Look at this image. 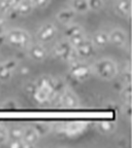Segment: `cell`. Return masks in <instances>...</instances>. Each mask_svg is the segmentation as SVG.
<instances>
[{
  "mask_svg": "<svg viewBox=\"0 0 132 148\" xmlns=\"http://www.w3.org/2000/svg\"><path fill=\"white\" fill-rule=\"evenodd\" d=\"M31 92L33 99L39 104H44L55 100L58 97L56 90V78L49 75L40 76L33 82Z\"/></svg>",
  "mask_w": 132,
  "mask_h": 148,
  "instance_id": "6da1fadb",
  "label": "cell"
},
{
  "mask_svg": "<svg viewBox=\"0 0 132 148\" xmlns=\"http://www.w3.org/2000/svg\"><path fill=\"white\" fill-rule=\"evenodd\" d=\"M92 74L104 80H111L118 75V65L114 60L103 58L91 65Z\"/></svg>",
  "mask_w": 132,
  "mask_h": 148,
  "instance_id": "7a4b0ae2",
  "label": "cell"
},
{
  "mask_svg": "<svg viewBox=\"0 0 132 148\" xmlns=\"http://www.w3.org/2000/svg\"><path fill=\"white\" fill-rule=\"evenodd\" d=\"M5 42L17 49H26L31 43V36L23 29H12L5 32Z\"/></svg>",
  "mask_w": 132,
  "mask_h": 148,
  "instance_id": "3957f363",
  "label": "cell"
},
{
  "mask_svg": "<svg viewBox=\"0 0 132 148\" xmlns=\"http://www.w3.org/2000/svg\"><path fill=\"white\" fill-rule=\"evenodd\" d=\"M53 56L56 59L63 61V62L70 63L74 60H77V55L75 49L66 40H61L53 47Z\"/></svg>",
  "mask_w": 132,
  "mask_h": 148,
  "instance_id": "277c9868",
  "label": "cell"
},
{
  "mask_svg": "<svg viewBox=\"0 0 132 148\" xmlns=\"http://www.w3.org/2000/svg\"><path fill=\"white\" fill-rule=\"evenodd\" d=\"M69 75L73 80L77 82L86 81L89 77L92 75V69L91 66L87 63L83 62L82 60L77 59L69 63Z\"/></svg>",
  "mask_w": 132,
  "mask_h": 148,
  "instance_id": "5b68a950",
  "label": "cell"
},
{
  "mask_svg": "<svg viewBox=\"0 0 132 148\" xmlns=\"http://www.w3.org/2000/svg\"><path fill=\"white\" fill-rule=\"evenodd\" d=\"M59 103L64 109L74 110V109L79 108V99L75 92L66 88L59 96Z\"/></svg>",
  "mask_w": 132,
  "mask_h": 148,
  "instance_id": "8992f818",
  "label": "cell"
},
{
  "mask_svg": "<svg viewBox=\"0 0 132 148\" xmlns=\"http://www.w3.org/2000/svg\"><path fill=\"white\" fill-rule=\"evenodd\" d=\"M19 63L15 59H9L0 63V82H7L14 76L17 71Z\"/></svg>",
  "mask_w": 132,
  "mask_h": 148,
  "instance_id": "52a82bcc",
  "label": "cell"
},
{
  "mask_svg": "<svg viewBox=\"0 0 132 148\" xmlns=\"http://www.w3.org/2000/svg\"><path fill=\"white\" fill-rule=\"evenodd\" d=\"M58 33L57 27L52 23H46L37 30L36 38L40 43H46L56 37Z\"/></svg>",
  "mask_w": 132,
  "mask_h": 148,
  "instance_id": "ba28073f",
  "label": "cell"
},
{
  "mask_svg": "<svg viewBox=\"0 0 132 148\" xmlns=\"http://www.w3.org/2000/svg\"><path fill=\"white\" fill-rule=\"evenodd\" d=\"M27 49V55L29 58L32 59L35 62H42L48 58V49L42 43H30L26 47Z\"/></svg>",
  "mask_w": 132,
  "mask_h": 148,
  "instance_id": "9c48e42d",
  "label": "cell"
},
{
  "mask_svg": "<svg viewBox=\"0 0 132 148\" xmlns=\"http://www.w3.org/2000/svg\"><path fill=\"white\" fill-rule=\"evenodd\" d=\"M95 49L96 47L93 45L92 41L90 39H88V38H86L77 47H75L77 58L79 60H86V59L91 58L95 53Z\"/></svg>",
  "mask_w": 132,
  "mask_h": 148,
  "instance_id": "30bf717a",
  "label": "cell"
},
{
  "mask_svg": "<svg viewBox=\"0 0 132 148\" xmlns=\"http://www.w3.org/2000/svg\"><path fill=\"white\" fill-rule=\"evenodd\" d=\"M109 41L118 47H124L128 42V35L122 29H114L109 33Z\"/></svg>",
  "mask_w": 132,
  "mask_h": 148,
  "instance_id": "8fae6325",
  "label": "cell"
},
{
  "mask_svg": "<svg viewBox=\"0 0 132 148\" xmlns=\"http://www.w3.org/2000/svg\"><path fill=\"white\" fill-rule=\"evenodd\" d=\"M86 127H87V123L85 121H72V123H68L65 125H63L61 131L66 136L73 137L82 134L86 130Z\"/></svg>",
  "mask_w": 132,
  "mask_h": 148,
  "instance_id": "7c38bea8",
  "label": "cell"
},
{
  "mask_svg": "<svg viewBox=\"0 0 132 148\" xmlns=\"http://www.w3.org/2000/svg\"><path fill=\"white\" fill-rule=\"evenodd\" d=\"M28 147H32V146L36 145L37 142L39 141L40 135L36 131L34 127H24V133H23V138Z\"/></svg>",
  "mask_w": 132,
  "mask_h": 148,
  "instance_id": "4fadbf2b",
  "label": "cell"
},
{
  "mask_svg": "<svg viewBox=\"0 0 132 148\" xmlns=\"http://www.w3.org/2000/svg\"><path fill=\"white\" fill-rule=\"evenodd\" d=\"M115 10L119 16L128 18L131 14V0H116Z\"/></svg>",
  "mask_w": 132,
  "mask_h": 148,
  "instance_id": "5bb4252c",
  "label": "cell"
},
{
  "mask_svg": "<svg viewBox=\"0 0 132 148\" xmlns=\"http://www.w3.org/2000/svg\"><path fill=\"white\" fill-rule=\"evenodd\" d=\"M90 40L95 47H104L109 43V33L105 31H97L92 35V38Z\"/></svg>",
  "mask_w": 132,
  "mask_h": 148,
  "instance_id": "9a60e30c",
  "label": "cell"
},
{
  "mask_svg": "<svg viewBox=\"0 0 132 148\" xmlns=\"http://www.w3.org/2000/svg\"><path fill=\"white\" fill-rule=\"evenodd\" d=\"M34 9L32 0H21L20 3L12 12H15L17 16H27Z\"/></svg>",
  "mask_w": 132,
  "mask_h": 148,
  "instance_id": "2e32d148",
  "label": "cell"
},
{
  "mask_svg": "<svg viewBox=\"0 0 132 148\" xmlns=\"http://www.w3.org/2000/svg\"><path fill=\"white\" fill-rule=\"evenodd\" d=\"M98 132L101 133L103 135H109L111 133H114L117 129V123L114 120H101V121H98L97 125H96Z\"/></svg>",
  "mask_w": 132,
  "mask_h": 148,
  "instance_id": "e0dca14e",
  "label": "cell"
},
{
  "mask_svg": "<svg viewBox=\"0 0 132 148\" xmlns=\"http://www.w3.org/2000/svg\"><path fill=\"white\" fill-rule=\"evenodd\" d=\"M74 16H75V12L72 10L71 8H65L61 9L58 14H56V18L60 23L64 24V25H68L73 21Z\"/></svg>",
  "mask_w": 132,
  "mask_h": 148,
  "instance_id": "ac0fdd59",
  "label": "cell"
},
{
  "mask_svg": "<svg viewBox=\"0 0 132 148\" xmlns=\"http://www.w3.org/2000/svg\"><path fill=\"white\" fill-rule=\"evenodd\" d=\"M83 34H85L84 29L79 25H77V24H68L67 27L65 28L64 30V35L67 40Z\"/></svg>",
  "mask_w": 132,
  "mask_h": 148,
  "instance_id": "d6986e66",
  "label": "cell"
},
{
  "mask_svg": "<svg viewBox=\"0 0 132 148\" xmlns=\"http://www.w3.org/2000/svg\"><path fill=\"white\" fill-rule=\"evenodd\" d=\"M71 9L75 14H85V12H89V6H88V1L87 0H71L70 3Z\"/></svg>",
  "mask_w": 132,
  "mask_h": 148,
  "instance_id": "ffe728a7",
  "label": "cell"
},
{
  "mask_svg": "<svg viewBox=\"0 0 132 148\" xmlns=\"http://www.w3.org/2000/svg\"><path fill=\"white\" fill-rule=\"evenodd\" d=\"M21 0H0V12L10 14Z\"/></svg>",
  "mask_w": 132,
  "mask_h": 148,
  "instance_id": "44dd1931",
  "label": "cell"
},
{
  "mask_svg": "<svg viewBox=\"0 0 132 148\" xmlns=\"http://www.w3.org/2000/svg\"><path fill=\"white\" fill-rule=\"evenodd\" d=\"M24 127H12L7 130V136L8 140H17V139L23 138ZM7 140V141H8Z\"/></svg>",
  "mask_w": 132,
  "mask_h": 148,
  "instance_id": "7402d4cb",
  "label": "cell"
},
{
  "mask_svg": "<svg viewBox=\"0 0 132 148\" xmlns=\"http://www.w3.org/2000/svg\"><path fill=\"white\" fill-rule=\"evenodd\" d=\"M87 1H88L89 10L98 12L104 6V1L103 0H87Z\"/></svg>",
  "mask_w": 132,
  "mask_h": 148,
  "instance_id": "603a6c76",
  "label": "cell"
},
{
  "mask_svg": "<svg viewBox=\"0 0 132 148\" xmlns=\"http://www.w3.org/2000/svg\"><path fill=\"white\" fill-rule=\"evenodd\" d=\"M7 145L12 148H28V145L24 142L23 139H17V140H8L6 142Z\"/></svg>",
  "mask_w": 132,
  "mask_h": 148,
  "instance_id": "cb8c5ba5",
  "label": "cell"
},
{
  "mask_svg": "<svg viewBox=\"0 0 132 148\" xmlns=\"http://www.w3.org/2000/svg\"><path fill=\"white\" fill-rule=\"evenodd\" d=\"M122 97L124 102H131V83H124Z\"/></svg>",
  "mask_w": 132,
  "mask_h": 148,
  "instance_id": "d4e9b609",
  "label": "cell"
},
{
  "mask_svg": "<svg viewBox=\"0 0 132 148\" xmlns=\"http://www.w3.org/2000/svg\"><path fill=\"white\" fill-rule=\"evenodd\" d=\"M34 127L36 129V131L38 132V134L41 136H44V135L49 134L50 131H51V127L46 123H40V125H34Z\"/></svg>",
  "mask_w": 132,
  "mask_h": 148,
  "instance_id": "484cf974",
  "label": "cell"
},
{
  "mask_svg": "<svg viewBox=\"0 0 132 148\" xmlns=\"http://www.w3.org/2000/svg\"><path fill=\"white\" fill-rule=\"evenodd\" d=\"M123 80L124 83H131V68L129 63L123 70Z\"/></svg>",
  "mask_w": 132,
  "mask_h": 148,
  "instance_id": "4316f807",
  "label": "cell"
},
{
  "mask_svg": "<svg viewBox=\"0 0 132 148\" xmlns=\"http://www.w3.org/2000/svg\"><path fill=\"white\" fill-rule=\"evenodd\" d=\"M8 140V136H7V129L2 125H0V145L5 144Z\"/></svg>",
  "mask_w": 132,
  "mask_h": 148,
  "instance_id": "83f0119b",
  "label": "cell"
},
{
  "mask_svg": "<svg viewBox=\"0 0 132 148\" xmlns=\"http://www.w3.org/2000/svg\"><path fill=\"white\" fill-rule=\"evenodd\" d=\"M51 2V0H32L34 8H44L48 6Z\"/></svg>",
  "mask_w": 132,
  "mask_h": 148,
  "instance_id": "f1b7e54d",
  "label": "cell"
},
{
  "mask_svg": "<svg viewBox=\"0 0 132 148\" xmlns=\"http://www.w3.org/2000/svg\"><path fill=\"white\" fill-rule=\"evenodd\" d=\"M124 115H126V117L128 119L131 118V102H124Z\"/></svg>",
  "mask_w": 132,
  "mask_h": 148,
  "instance_id": "f546056e",
  "label": "cell"
},
{
  "mask_svg": "<svg viewBox=\"0 0 132 148\" xmlns=\"http://www.w3.org/2000/svg\"><path fill=\"white\" fill-rule=\"evenodd\" d=\"M5 32H6V25H5L4 20L0 18V36L4 35Z\"/></svg>",
  "mask_w": 132,
  "mask_h": 148,
  "instance_id": "4dcf8cb0",
  "label": "cell"
}]
</instances>
